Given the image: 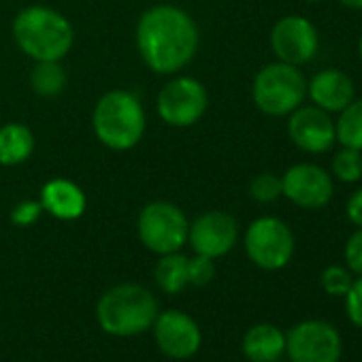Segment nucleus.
Here are the masks:
<instances>
[{"label": "nucleus", "mask_w": 362, "mask_h": 362, "mask_svg": "<svg viewBox=\"0 0 362 362\" xmlns=\"http://www.w3.org/2000/svg\"><path fill=\"white\" fill-rule=\"evenodd\" d=\"M271 49L279 62L303 66L317 56L320 33L303 16H286L271 30Z\"/></svg>", "instance_id": "12"}, {"label": "nucleus", "mask_w": 362, "mask_h": 362, "mask_svg": "<svg viewBox=\"0 0 362 362\" xmlns=\"http://www.w3.org/2000/svg\"><path fill=\"white\" fill-rule=\"evenodd\" d=\"M330 175L341 184H358L362 179V151L351 147H341L330 160Z\"/></svg>", "instance_id": "21"}, {"label": "nucleus", "mask_w": 362, "mask_h": 362, "mask_svg": "<svg viewBox=\"0 0 362 362\" xmlns=\"http://www.w3.org/2000/svg\"><path fill=\"white\" fill-rule=\"evenodd\" d=\"M156 296L139 284L109 288L96 305V322L111 337H136L151 328L158 315Z\"/></svg>", "instance_id": "2"}, {"label": "nucleus", "mask_w": 362, "mask_h": 362, "mask_svg": "<svg viewBox=\"0 0 362 362\" xmlns=\"http://www.w3.org/2000/svg\"><path fill=\"white\" fill-rule=\"evenodd\" d=\"M307 98L322 111L337 115L356 98V83L341 69H324L307 81Z\"/></svg>", "instance_id": "15"}, {"label": "nucleus", "mask_w": 362, "mask_h": 362, "mask_svg": "<svg viewBox=\"0 0 362 362\" xmlns=\"http://www.w3.org/2000/svg\"><path fill=\"white\" fill-rule=\"evenodd\" d=\"M216 275V264L211 258L197 254L194 258H188V284L203 288L207 286Z\"/></svg>", "instance_id": "25"}, {"label": "nucleus", "mask_w": 362, "mask_h": 362, "mask_svg": "<svg viewBox=\"0 0 362 362\" xmlns=\"http://www.w3.org/2000/svg\"><path fill=\"white\" fill-rule=\"evenodd\" d=\"M354 273L345 267V264H330L322 271L320 275V286L328 296H337L343 298L347 294V290L354 284Z\"/></svg>", "instance_id": "23"}, {"label": "nucleus", "mask_w": 362, "mask_h": 362, "mask_svg": "<svg viewBox=\"0 0 362 362\" xmlns=\"http://www.w3.org/2000/svg\"><path fill=\"white\" fill-rule=\"evenodd\" d=\"M345 218L354 228H362V186L349 194L345 203Z\"/></svg>", "instance_id": "29"}, {"label": "nucleus", "mask_w": 362, "mask_h": 362, "mask_svg": "<svg viewBox=\"0 0 362 362\" xmlns=\"http://www.w3.org/2000/svg\"><path fill=\"white\" fill-rule=\"evenodd\" d=\"M136 45L151 71L168 75L181 71L194 58L199 28L186 11L168 5L153 7L139 22Z\"/></svg>", "instance_id": "1"}, {"label": "nucleus", "mask_w": 362, "mask_h": 362, "mask_svg": "<svg viewBox=\"0 0 362 362\" xmlns=\"http://www.w3.org/2000/svg\"><path fill=\"white\" fill-rule=\"evenodd\" d=\"M41 214H43L41 203H37V201H24V203H20V205L13 207L11 222L16 226H33L41 218Z\"/></svg>", "instance_id": "28"}, {"label": "nucleus", "mask_w": 362, "mask_h": 362, "mask_svg": "<svg viewBox=\"0 0 362 362\" xmlns=\"http://www.w3.org/2000/svg\"><path fill=\"white\" fill-rule=\"evenodd\" d=\"M156 347L170 360L192 358L203 343V332L197 320L179 309H168L156 315L151 324Z\"/></svg>", "instance_id": "11"}, {"label": "nucleus", "mask_w": 362, "mask_h": 362, "mask_svg": "<svg viewBox=\"0 0 362 362\" xmlns=\"http://www.w3.org/2000/svg\"><path fill=\"white\" fill-rule=\"evenodd\" d=\"M30 83L41 96H58L66 86V73L60 62H39L30 75Z\"/></svg>", "instance_id": "22"}, {"label": "nucleus", "mask_w": 362, "mask_h": 362, "mask_svg": "<svg viewBox=\"0 0 362 362\" xmlns=\"http://www.w3.org/2000/svg\"><path fill=\"white\" fill-rule=\"evenodd\" d=\"M153 279L158 288L166 294H179L184 292L188 284V256L173 252L164 254L156 269H153Z\"/></svg>", "instance_id": "19"}, {"label": "nucleus", "mask_w": 362, "mask_h": 362, "mask_svg": "<svg viewBox=\"0 0 362 362\" xmlns=\"http://www.w3.org/2000/svg\"><path fill=\"white\" fill-rule=\"evenodd\" d=\"M13 37L37 62H60L73 45V26L47 7H28L13 22Z\"/></svg>", "instance_id": "3"}, {"label": "nucleus", "mask_w": 362, "mask_h": 362, "mask_svg": "<svg viewBox=\"0 0 362 362\" xmlns=\"http://www.w3.org/2000/svg\"><path fill=\"white\" fill-rule=\"evenodd\" d=\"M339 5L351 11H362V0H339Z\"/></svg>", "instance_id": "30"}, {"label": "nucleus", "mask_w": 362, "mask_h": 362, "mask_svg": "<svg viewBox=\"0 0 362 362\" xmlns=\"http://www.w3.org/2000/svg\"><path fill=\"white\" fill-rule=\"evenodd\" d=\"M305 3H309V5H320V3H324V0H305Z\"/></svg>", "instance_id": "32"}, {"label": "nucleus", "mask_w": 362, "mask_h": 362, "mask_svg": "<svg viewBox=\"0 0 362 362\" xmlns=\"http://www.w3.org/2000/svg\"><path fill=\"white\" fill-rule=\"evenodd\" d=\"M343 264L358 277L362 275V228H356L343 245Z\"/></svg>", "instance_id": "26"}, {"label": "nucleus", "mask_w": 362, "mask_h": 362, "mask_svg": "<svg viewBox=\"0 0 362 362\" xmlns=\"http://www.w3.org/2000/svg\"><path fill=\"white\" fill-rule=\"evenodd\" d=\"M358 56H360V62H362V35L358 39Z\"/></svg>", "instance_id": "31"}, {"label": "nucleus", "mask_w": 362, "mask_h": 362, "mask_svg": "<svg viewBox=\"0 0 362 362\" xmlns=\"http://www.w3.org/2000/svg\"><path fill=\"white\" fill-rule=\"evenodd\" d=\"M241 351L250 362H277L286 354V332L275 324H254L243 334Z\"/></svg>", "instance_id": "17"}, {"label": "nucleus", "mask_w": 362, "mask_h": 362, "mask_svg": "<svg viewBox=\"0 0 362 362\" xmlns=\"http://www.w3.org/2000/svg\"><path fill=\"white\" fill-rule=\"evenodd\" d=\"M288 136L305 153H328L334 143V119L315 105H300L288 115Z\"/></svg>", "instance_id": "13"}, {"label": "nucleus", "mask_w": 362, "mask_h": 362, "mask_svg": "<svg viewBox=\"0 0 362 362\" xmlns=\"http://www.w3.org/2000/svg\"><path fill=\"white\" fill-rule=\"evenodd\" d=\"M136 228L143 245L149 252L164 256V254L179 252L186 245L190 222L177 205L156 201L143 207V211L139 214Z\"/></svg>", "instance_id": "7"}, {"label": "nucleus", "mask_w": 362, "mask_h": 362, "mask_svg": "<svg viewBox=\"0 0 362 362\" xmlns=\"http://www.w3.org/2000/svg\"><path fill=\"white\" fill-rule=\"evenodd\" d=\"M239 239L237 220L224 211H207L194 220L188 233V241L194 254L207 256L211 260L226 256Z\"/></svg>", "instance_id": "14"}, {"label": "nucleus", "mask_w": 362, "mask_h": 362, "mask_svg": "<svg viewBox=\"0 0 362 362\" xmlns=\"http://www.w3.org/2000/svg\"><path fill=\"white\" fill-rule=\"evenodd\" d=\"M286 356L290 362H339L343 341L326 320H303L286 332Z\"/></svg>", "instance_id": "8"}, {"label": "nucleus", "mask_w": 362, "mask_h": 362, "mask_svg": "<svg viewBox=\"0 0 362 362\" xmlns=\"http://www.w3.org/2000/svg\"><path fill=\"white\" fill-rule=\"evenodd\" d=\"M35 151V134L24 124H7L0 128V164L16 166L26 162Z\"/></svg>", "instance_id": "18"}, {"label": "nucleus", "mask_w": 362, "mask_h": 362, "mask_svg": "<svg viewBox=\"0 0 362 362\" xmlns=\"http://www.w3.org/2000/svg\"><path fill=\"white\" fill-rule=\"evenodd\" d=\"M243 245L247 258L258 269L281 271L290 264L296 241L292 228L284 220L275 216H262L247 226Z\"/></svg>", "instance_id": "6"}, {"label": "nucleus", "mask_w": 362, "mask_h": 362, "mask_svg": "<svg viewBox=\"0 0 362 362\" xmlns=\"http://www.w3.org/2000/svg\"><path fill=\"white\" fill-rule=\"evenodd\" d=\"M209 98L201 81L192 77H177L168 81L158 94L160 117L177 128L197 124L207 111Z\"/></svg>", "instance_id": "10"}, {"label": "nucleus", "mask_w": 362, "mask_h": 362, "mask_svg": "<svg viewBox=\"0 0 362 362\" xmlns=\"http://www.w3.org/2000/svg\"><path fill=\"white\" fill-rule=\"evenodd\" d=\"M250 197L258 203H273L281 197V177L273 173H260L252 179Z\"/></svg>", "instance_id": "24"}, {"label": "nucleus", "mask_w": 362, "mask_h": 362, "mask_svg": "<svg viewBox=\"0 0 362 362\" xmlns=\"http://www.w3.org/2000/svg\"><path fill=\"white\" fill-rule=\"evenodd\" d=\"M254 105L271 115L284 117L298 109L307 98V79L300 66H292L286 62H271L258 71L252 86Z\"/></svg>", "instance_id": "5"}, {"label": "nucleus", "mask_w": 362, "mask_h": 362, "mask_svg": "<svg viewBox=\"0 0 362 362\" xmlns=\"http://www.w3.org/2000/svg\"><path fill=\"white\" fill-rule=\"evenodd\" d=\"M334 134L341 147L362 151V98H354L343 111L337 113Z\"/></svg>", "instance_id": "20"}, {"label": "nucleus", "mask_w": 362, "mask_h": 362, "mask_svg": "<svg viewBox=\"0 0 362 362\" xmlns=\"http://www.w3.org/2000/svg\"><path fill=\"white\" fill-rule=\"evenodd\" d=\"M92 122L100 143L124 151L141 141L145 130V111L132 92L113 90L98 100Z\"/></svg>", "instance_id": "4"}, {"label": "nucleus", "mask_w": 362, "mask_h": 362, "mask_svg": "<svg viewBox=\"0 0 362 362\" xmlns=\"http://www.w3.org/2000/svg\"><path fill=\"white\" fill-rule=\"evenodd\" d=\"M281 197L300 209L320 211L328 207L334 197V179L326 168L313 162H298L281 177Z\"/></svg>", "instance_id": "9"}, {"label": "nucleus", "mask_w": 362, "mask_h": 362, "mask_svg": "<svg viewBox=\"0 0 362 362\" xmlns=\"http://www.w3.org/2000/svg\"><path fill=\"white\" fill-rule=\"evenodd\" d=\"M41 207L58 220H77L86 214V194L69 179H52L41 190Z\"/></svg>", "instance_id": "16"}, {"label": "nucleus", "mask_w": 362, "mask_h": 362, "mask_svg": "<svg viewBox=\"0 0 362 362\" xmlns=\"http://www.w3.org/2000/svg\"><path fill=\"white\" fill-rule=\"evenodd\" d=\"M345 303V315L347 320L362 330V275L354 277L351 288L347 290V294L343 296Z\"/></svg>", "instance_id": "27"}]
</instances>
